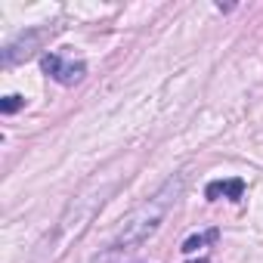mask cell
<instances>
[{
	"instance_id": "5",
	"label": "cell",
	"mask_w": 263,
	"mask_h": 263,
	"mask_svg": "<svg viewBox=\"0 0 263 263\" xmlns=\"http://www.w3.org/2000/svg\"><path fill=\"white\" fill-rule=\"evenodd\" d=\"M214 238H217V229H208V232H201V235H189V238L183 241V248H180V251H183V254H195L198 248H204V245H208V241H214Z\"/></svg>"
},
{
	"instance_id": "4",
	"label": "cell",
	"mask_w": 263,
	"mask_h": 263,
	"mask_svg": "<svg viewBox=\"0 0 263 263\" xmlns=\"http://www.w3.org/2000/svg\"><path fill=\"white\" fill-rule=\"evenodd\" d=\"M245 195V180H214V183H208V189H204V198L208 201H217V198H229V201H238Z\"/></svg>"
},
{
	"instance_id": "6",
	"label": "cell",
	"mask_w": 263,
	"mask_h": 263,
	"mask_svg": "<svg viewBox=\"0 0 263 263\" xmlns=\"http://www.w3.org/2000/svg\"><path fill=\"white\" fill-rule=\"evenodd\" d=\"M22 105H25V99H22V96H16V93H10V96L0 99V111H4V115H13V111H19Z\"/></svg>"
},
{
	"instance_id": "3",
	"label": "cell",
	"mask_w": 263,
	"mask_h": 263,
	"mask_svg": "<svg viewBox=\"0 0 263 263\" xmlns=\"http://www.w3.org/2000/svg\"><path fill=\"white\" fill-rule=\"evenodd\" d=\"M41 41H44V31H25V34H19L16 41H10V44L4 47V65L13 68V65H19V62H28V59L37 53Z\"/></svg>"
},
{
	"instance_id": "1",
	"label": "cell",
	"mask_w": 263,
	"mask_h": 263,
	"mask_svg": "<svg viewBox=\"0 0 263 263\" xmlns=\"http://www.w3.org/2000/svg\"><path fill=\"white\" fill-rule=\"evenodd\" d=\"M180 192H183V177H180V174L171 177V180H164V186H161L149 201H143L130 217L121 220V229H118V235L111 238L108 248H111L115 254H127V251H137L140 245H146V241L161 229V223H164L167 211L174 208V201L180 198Z\"/></svg>"
},
{
	"instance_id": "2",
	"label": "cell",
	"mask_w": 263,
	"mask_h": 263,
	"mask_svg": "<svg viewBox=\"0 0 263 263\" xmlns=\"http://www.w3.org/2000/svg\"><path fill=\"white\" fill-rule=\"evenodd\" d=\"M41 68L62 87H74L84 74H87V65L84 62H65L59 53H44L41 56Z\"/></svg>"
},
{
	"instance_id": "7",
	"label": "cell",
	"mask_w": 263,
	"mask_h": 263,
	"mask_svg": "<svg viewBox=\"0 0 263 263\" xmlns=\"http://www.w3.org/2000/svg\"><path fill=\"white\" fill-rule=\"evenodd\" d=\"M198 263H208V260H198Z\"/></svg>"
}]
</instances>
